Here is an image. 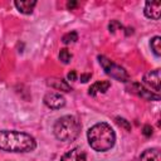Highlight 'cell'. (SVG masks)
I'll use <instances>...</instances> for the list:
<instances>
[{
  "label": "cell",
  "mask_w": 161,
  "mask_h": 161,
  "mask_svg": "<svg viewBox=\"0 0 161 161\" xmlns=\"http://www.w3.org/2000/svg\"><path fill=\"white\" fill-rule=\"evenodd\" d=\"M36 147L35 138L25 132L0 131V150L6 152H30Z\"/></svg>",
  "instance_id": "1"
},
{
  "label": "cell",
  "mask_w": 161,
  "mask_h": 161,
  "mask_svg": "<svg viewBox=\"0 0 161 161\" xmlns=\"http://www.w3.org/2000/svg\"><path fill=\"white\" fill-rule=\"evenodd\" d=\"M87 137L89 146L98 152H104L111 150L116 141V135L113 128L106 122H99L93 125L88 130Z\"/></svg>",
  "instance_id": "2"
},
{
  "label": "cell",
  "mask_w": 161,
  "mask_h": 161,
  "mask_svg": "<svg viewBox=\"0 0 161 161\" xmlns=\"http://www.w3.org/2000/svg\"><path fill=\"white\" fill-rule=\"evenodd\" d=\"M80 122L74 116H63L57 119L53 127L54 136L63 142L74 141L80 132Z\"/></svg>",
  "instance_id": "3"
},
{
  "label": "cell",
  "mask_w": 161,
  "mask_h": 161,
  "mask_svg": "<svg viewBox=\"0 0 161 161\" xmlns=\"http://www.w3.org/2000/svg\"><path fill=\"white\" fill-rule=\"evenodd\" d=\"M98 60H99L101 67L106 72V74L111 75L112 78H114V79H117L119 82H127L128 80V73L126 72L125 68H122L121 65L113 63L111 59L106 58L104 55H98Z\"/></svg>",
  "instance_id": "4"
},
{
  "label": "cell",
  "mask_w": 161,
  "mask_h": 161,
  "mask_svg": "<svg viewBox=\"0 0 161 161\" xmlns=\"http://www.w3.org/2000/svg\"><path fill=\"white\" fill-rule=\"evenodd\" d=\"M143 83L150 87L151 89H153V93L160 92L161 89V77H160V69H155V70H150L147 73H145L143 75Z\"/></svg>",
  "instance_id": "5"
},
{
  "label": "cell",
  "mask_w": 161,
  "mask_h": 161,
  "mask_svg": "<svg viewBox=\"0 0 161 161\" xmlns=\"http://www.w3.org/2000/svg\"><path fill=\"white\" fill-rule=\"evenodd\" d=\"M44 103L47 107H49L52 109H59L60 107H63L65 104V99L58 92H48L44 96Z\"/></svg>",
  "instance_id": "6"
},
{
  "label": "cell",
  "mask_w": 161,
  "mask_h": 161,
  "mask_svg": "<svg viewBox=\"0 0 161 161\" xmlns=\"http://www.w3.org/2000/svg\"><path fill=\"white\" fill-rule=\"evenodd\" d=\"M131 91L136 94H138L140 97L147 99V101H158L160 99V96L157 93H153L148 89H146L145 87H142L140 83H132L131 86Z\"/></svg>",
  "instance_id": "7"
},
{
  "label": "cell",
  "mask_w": 161,
  "mask_h": 161,
  "mask_svg": "<svg viewBox=\"0 0 161 161\" xmlns=\"http://www.w3.org/2000/svg\"><path fill=\"white\" fill-rule=\"evenodd\" d=\"M161 14V1H147L145 5V15L150 19L158 20Z\"/></svg>",
  "instance_id": "8"
},
{
  "label": "cell",
  "mask_w": 161,
  "mask_h": 161,
  "mask_svg": "<svg viewBox=\"0 0 161 161\" xmlns=\"http://www.w3.org/2000/svg\"><path fill=\"white\" fill-rule=\"evenodd\" d=\"M60 161H86V152L80 147H74L65 152Z\"/></svg>",
  "instance_id": "9"
},
{
  "label": "cell",
  "mask_w": 161,
  "mask_h": 161,
  "mask_svg": "<svg viewBox=\"0 0 161 161\" xmlns=\"http://www.w3.org/2000/svg\"><path fill=\"white\" fill-rule=\"evenodd\" d=\"M111 87V83L108 80H98L96 83H93L89 89H88V93L89 96H97L98 93H104L108 91V88Z\"/></svg>",
  "instance_id": "10"
},
{
  "label": "cell",
  "mask_w": 161,
  "mask_h": 161,
  "mask_svg": "<svg viewBox=\"0 0 161 161\" xmlns=\"http://www.w3.org/2000/svg\"><path fill=\"white\" fill-rule=\"evenodd\" d=\"M135 161H161L160 151L157 148H148L143 151Z\"/></svg>",
  "instance_id": "11"
},
{
  "label": "cell",
  "mask_w": 161,
  "mask_h": 161,
  "mask_svg": "<svg viewBox=\"0 0 161 161\" xmlns=\"http://www.w3.org/2000/svg\"><path fill=\"white\" fill-rule=\"evenodd\" d=\"M14 4H15L16 9L20 13H23V14H31L34 6L36 5V1H34V0H31V1L30 0H20V1H15Z\"/></svg>",
  "instance_id": "12"
},
{
  "label": "cell",
  "mask_w": 161,
  "mask_h": 161,
  "mask_svg": "<svg viewBox=\"0 0 161 161\" xmlns=\"http://www.w3.org/2000/svg\"><path fill=\"white\" fill-rule=\"evenodd\" d=\"M48 86H50L52 88H54L57 91H63V92H69L70 91V86L65 80L58 79V78H50V79H48Z\"/></svg>",
  "instance_id": "13"
},
{
  "label": "cell",
  "mask_w": 161,
  "mask_h": 161,
  "mask_svg": "<svg viewBox=\"0 0 161 161\" xmlns=\"http://www.w3.org/2000/svg\"><path fill=\"white\" fill-rule=\"evenodd\" d=\"M150 45H151V49H152V52L155 53V55L160 57V55H161V38H160L158 35L153 36V38L151 39Z\"/></svg>",
  "instance_id": "14"
},
{
  "label": "cell",
  "mask_w": 161,
  "mask_h": 161,
  "mask_svg": "<svg viewBox=\"0 0 161 161\" xmlns=\"http://www.w3.org/2000/svg\"><path fill=\"white\" fill-rule=\"evenodd\" d=\"M77 40H78V34H77L75 31L67 33V34H64L63 38H62V42H63L64 44H70V43H74V42H77Z\"/></svg>",
  "instance_id": "15"
},
{
  "label": "cell",
  "mask_w": 161,
  "mask_h": 161,
  "mask_svg": "<svg viewBox=\"0 0 161 161\" xmlns=\"http://www.w3.org/2000/svg\"><path fill=\"white\" fill-rule=\"evenodd\" d=\"M59 59H60L62 63L68 64V63L70 62V59H72V54H70V52H69L67 48L60 49V52H59Z\"/></svg>",
  "instance_id": "16"
},
{
  "label": "cell",
  "mask_w": 161,
  "mask_h": 161,
  "mask_svg": "<svg viewBox=\"0 0 161 161\" xmlns=\"http://www.w3.org/2000/svg\"><path fill=\"white\" fill-rule=\"evenodd\" d=\"M116 26H117V28H119V29H122V25H121L117 20H112V21L109 23V26H108V28H109V31H111V33H113V31L116 30Z\"/></svg>",
  "instance_id": "17"
},
{
  "label": "cell",
  "mask_w": 161,
  "mask_h": 161,
  "mask_svg": "<svg viewBox=\"0 0 161 161\" xmlns=\"http://www.w3.org/2000/svg\"><path fill=\"white\" fill-rule=\"evenodd\" d=\"M116 119H117V123H118L119 126H123V127H125L127 131H130V130H131L130 123H128V122H127L125 118H116Z\"/></svg>",
  "instance_id": "18"
},
{
  "label": "cell",
  "mask_w": 161,
  "mask_h": 161,
  "mask_svg": "<svg viewBox=\"0 0 161 161\" xmlns=\"http://www.w3.org/2000/svg\"><path fill=\"white\" fill-rule=\"evenodd\" d=\"M142 133H143V136L150 137V136L152 135V127H151V126H148V125L143 126V128H142Z\"/></svg>",
  "instance_id": "19"
},
{
  "label": "cell",
  "mask_w": 161,
  "mask_h": 161,
  "mask_svg": "<svg viewBox=\"0 0 161 161\" xmlns=\"http://www.w3.org/2000/svg\"><path fill=\"white\" fill-rule=\"evenodd\" d=\"M91 77H92V74H91V73H87V74H80V82L86 83V82H88V80L91 79Z\"/></svg>",
  "instance_id": "20"
},
{
  "label": "cell",
  "mask_w": 161,
  "mask_h": 161,
  "mask_svg": "<svg viewBox=\"0 0 161 161\" xmlns=\"http://www.w3.org/2000/svg\"><path fill=\"white\" fill-rule=\"evenodd\" d=\"M68 79H69V80H75V79H77V73H75V70H70V72L68 73Z\"/></svg>",
  "instance_id": "21"
},
{
  "label": "cell",
  "mask_w": 161,
  "mask_h": 161,
  "mask_svg": "<svg viewBox=\"0 0 161 161\" xmlns=\"http://www.w3.org/2000/svg\"><path fill=\"white\" fill-rule=\"evenodd\" d=\"M75 6H77V3H75V1H68V3H67V8L70 9V10L74 9Z\"/></svg>",
  "instance_id": "22"
}]
</instances>
